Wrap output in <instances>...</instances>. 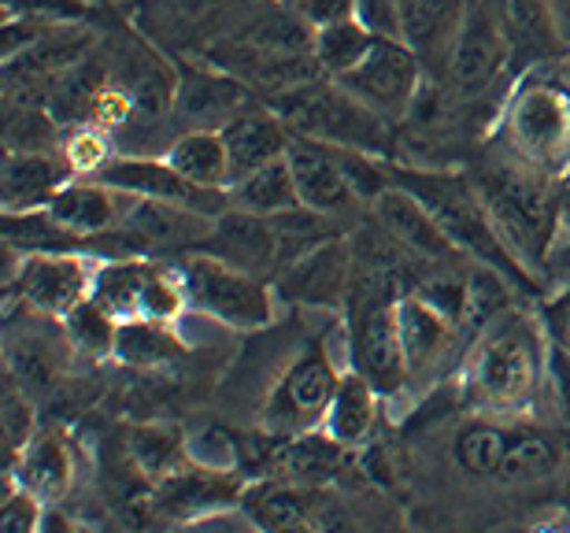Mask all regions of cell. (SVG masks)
Returning <instances> with one entry per match:
<instances>
[{
	"label": "cell",
	"mask_w": 570,
	"mask_h": 533,
	"mask_svg": "<svg viewBox=\"0 0 570 533\" xmlns=\"http://www.w3.org/2000/svg\"><path fill=\"white\" fill-rule=\"evenodd\" d=\"M97 267L100 264L82 253H27L22 267H16L11 289L33 315L63 319L78 300L94 293Z\"/></svg>",
	"instance_id": "obj_10"
},
{
	"label": "cell",
	"mask_w": 570,
	"mask_h": 533,
	"mask_svg": "<svg viewBox=\"0 0 570 533\" xmlns=\"http://www.w3.org/2000/svg\"><path fill=\"white\" fill-rule=\"evenodd\" d=\"M271 463H275V474H282V478L326 485L345 463V445L330 437L326 430H304V434L278 441L275 452H271Z\"/></svg>",
	"instance_id": "obj_27"
},
{
	"label": "cell",
	"mask_w": 570,
	"mask_h": 533,
	"mask_svg": "<svg viewBox=\"0 0 570 533\" xmlns=\"http://www.w3.org/2000/svg\"><path fill=\"white\" fill-rule=\"evenodd\" d=\"M390 175L396 186L415 193L426 204L433 219L441 223V230L452 237V245L460 248L466 259L482 264L497 275H504L511 286L533 289V278L527 275L522 259L511 253V245L500 237L497 223L489 219L482 197H478L474 181L449 175V171H419V167H393Z\"/></svg>",
	"instance_id": "obj_2"
},
{
	"label": "cell",
	"mask_w": 570,
	"mask_h": 533,
	"mask_svg": "<svg viewBox=\"0 0 570 533\" xmlns=\"http://www.w3.org/2000/svg\"><path fill=\"white\" fill-rule=\"evenodd\" d=\"M271 226H275V237H278V270L289 267L293 259L315 253L318 245L341 237V226H337L334 215L304 208V204H301V208H293V211L271 215Z\"/></svg>",
	"instance_id": "obj_34"
},
{
	"label": "cell",
	"mask_w": 570,
	"mask_h": 533,
	"mask_svg": "<svg viewBox=\"0 0 570 533\" xmlns=\"http://www.w3.org/2000/svg\"><path fill=\"white\" fill-rule=\"evenodd\" d=\"M223 141H226V152H230V178L237 181L259 171V167L282 160V156L289 152L293 130L285 127V119L267 100H248V105L223 127Z\"/></svg>",
	"instance_id": "obj_19"
},
{
	"label": "cell",
	"mask_w": 570,
	"mask_h": 533,
	"mask_svg": "<svg viewBox=\"0 0 570 533\" xmlns=\"http://www.w3.org/2000/svg\"><path fill=\"white\" fill-rule=\"evenodd\" d=\"M63 160L71 164L75 175H97L100 167L111 160L108 141L100 138V130H94V122H82L78 130H71L60 145Z\"/></svg>",
	"instance_id": "obj_41"
},
{
	"label": "cell",
	"mask_w": 570,
	"mask_h": 533,
	"mask_svg": "<svg viewBox=\"0 0 570 533\" xmlns=\"http://www.w3.org/2000/svg\"><path fill=\"white\" fill-rule=\"evenodd\" d=\"M508 437H511V426L489 423V418L463 423L452 445L460 471H466L471 478H493L500 467V456H504V448H508Z\"/></svg>",
	"instance_id": "obj_36"
},
{
	"label": "cell",
	"mask_w": 570,
	"mask_h": 533,
	"mask_svg": "<svg viewBox=\"0 0 570 533\" xmlns=\"http://www.w3.org/2000/svg\"><path fill=\"white\" fill-rule=\"evenodd\" d=\"M497 4L511 49V71L563 63L567 33L552 0H497Z\"/></svg>",
	"instance_id": "obj_18"
},
{
	"label": "cell",
	"mask_w": 570,
	"mask_h": 533,
	"mask_svg": "<svg viewBox=\"0 0 570 533\" xmlns=\"http://www.w3.org/2000/svg\"><path fill=\"white\" fill-rule=\"evenodd\" d=\"M178 275L186 286L189 308H197L212 319H219L230 330H259L275 319V286L267 278L248 275L242 267H230L208 253H193L178 259Z\"/></svg>",
	"instance_id": "obj_6"
},
{
	"label": "cell",
	"mask_w": 570,
	"mask_h": 533,
	"mask_svg": "<svg viewBox=\"0 0 570 533\" xmlns=\"http://www.w3.org/2000/svg\"><path fill=\"white\" fill-rule=\"evenodd\" d=\"M352 270H356V256H352V241L345 234L334 241L318 245L315 253L293 259L282 267L271 286L282 300L289 304H312V308H341L348 304L352 293Z\"/></svg>",
	"instance_id": "obj_13"
},
{
	"label": "cell",
	"mask_w": 570,
	"mask_h": 533,
	"mask_svg": "<svg viewBox=\"0 0 570 533\" xmlns=\"http://www.w3.org/2000/svg\"><path fill=\"white\" fill-rule=\"evenodd\" d=\"M63 359L56 356V342L41 334H19L8 342V374L16 378L27 393H45L52 389L56 374H60Z\"/></svg>",
	"instance_id": "obj_37"
},
{
	"label": "cell",
	"mask_w": 570,
	"mask_h": 533,
	"mask_svg": "<svg viewBox=\"0 0 570 533\" xmlns=\"http://www.w3.org/2000/svg\"><path fill=\"white\" fill-rule=\"evenodd\" d=\"M500 130L511 156L544 175H560L570 164V89L533 75L511 93Z\"/></svg>",
	"instance_id": "obj_5"
},
{
	"label": "cell",
	"mask_w": 570,
	"mask_h": 533,
	"mask_svg": "<svg viewBox=\"0 0 570 533\" xmlns=\"http://www.w3.org/2000/svg\"><path fill=\"white\" fill-rule=\"evenodd\" d=\"M285 4L301 8L307 19L315 22H330V19H345L352 16V0H285Z\"/></svg>",
	"instance_id": "obj_44"
},
{
	"label": "cell",
	"mask_w": 570,
	"mask_h": 533,
	"mask_svg": "<svg viewBox=\"0 0 570 533\" xmlns=\"http://www.w3.org/2000/svg\"><path fill=\"white\" fill-rule=\"evenodd\" d=\"M119 226L122 230H130L134 237H141L148 248H156V245H200L204 237L212 234L215 219L204 211L181 208V204L130 197L127 193Z\"/></svg>",
	"instance_id": "obj_21"
},
{
	"label": "cell",
	"mask_w": 570,
	"mask_h": 533,
	"mask_svg": "<svg viewBox=\"0 0 570 533\" xmlns=\"http://www.w3.org/2000/svg\"><path fill=\"white\" fill-rule=\"evenodd\" d=\"M396 4H401V38L423 56V63H449L466 0H396Z\"/></svg>",
	"instance_id": "obj_25"
},
{
	"label": "cell",
	"mask_w": 570,
	"mask_h": 533,
	"mask_svg": "<svg viewBox=\"0 0 570 533\" xmlns=\"http://www.w3.org/2000/svg\"><path fill=\"white\" fill-rule=\"evenodd\" d=\"M352 371H360L382 396H396L412 382L407 371L396 304H374V308L352 312Z\"/></svg>",
	"instance_id": "obj_12"
},
{
	"label": "cell",
	"mask_w": 570,
	"mask_h": 533,
	"mask_svg": "<svg viewBox=\"0 0 570 533\" xmlns=\"http://www.w3.org/2000/svg\"><path fill=\"white\" fill-rule=\"evenodd\" d=\"M549 326H552L556 342H560L563 348H570V293L560 304H552L549 308Z\"/></svg>",
	"instance_id": "obj_45"
},
{
	"label": "cell",
	"mask_w": 570,
	"mask_h": 533,
	"mask_svg": "<svg viewBox=\"0 0 570 533\" xmlns=\"http://www.w3.org/2000/svg\"><path fill=\"white\" fill-rule=\"evenodd\" d=\"M396 323H401V342H404L412 382L430 374L444 356H449L452 337L460 330L449 315L438 312L433 304H426L419 293H404V297L396 300Z\"/></svg>",
	"instance_id": "obj_23"
},
{
	"label": "cell",
	"mask_w": 570,
	"mask_h": 533,
	"mask_svg": "<svg viewBox=\"0 0 570 533\" xmlns=\"http://www.w3.org/2000/svg\"><path fill=\"white\" fill-rule=\"evenodd\" d=\"M167 164L200 189H230V152L223 130H181L167 149Z\"/></svg>",
	"instance_id": "obj_29"
},
{
	"label": "cell",
	"mask_w": 570,
	"mask_h": 533,
	"mask_svg": "<svg viewBox=\"0 0 570 533\" xmlns=\"http://www.w3.org/2000/svg\"><path fill=\"white\" fill-rule=\"evenodd\" d=\"M63 330H67V345L78 348L89 359L111 356L116 353V334H119V315H111L97 297L78 300L71 312L63 315Z\"/></svg>",
	"instance_id": "obj_35"
},
{
	"label": "cell",
	"mask_w": 570,
	"mask_h": 533,
	"mask_svg": "<svg viewBox=\"0 0 570 533\" xmlns=\"http://www.w3.org/2000/svg\"><path fill=\"white\" fill-rule=\"evenodd\" d=\"M94 4H100V0H94Z\"/></svg>",
	"instance_id": "obj_47"
},
{
	"label": "cell",
	"mask_w": 570,
	"mask_h": 533,
	"mask_svg": "<svg viewBox=\"0 0 570 533\" xmlns=\"http://www.w3.org/2000/svg\"><path fill=\"white\" fill-rule=\"evenodd\" d=\"M352 16L367 22L382 38H401V4L396 0H352Z\"/></svg>",
	"instance_id": "obj_43"
},
{
	"label": "cell",
	"mask_w": 570,
	"mask_h": 533,
	"mask_svg": "<svg viewBox=\"0 0 570 533\" xmlns=\"http://www.w3.org/2000/svg\"><path fill=\"white\" fill-rule=\"evenodd\" d=\"M560 211H563V223H570V171L560 181Z\"/></svg>",
	"instance_id": "obj_46"
},
{
	"label": "cell",
	"mask_w": 570,
	"mask_h": 533,
	"mask_svg": "<svg viewBox=\"0 0 570 533\" xmlns=\"http://www.w3.org/2000/svg\"><path fill=\"white\" fill-rule=\"evenodd\" d=\"M285 160H289V167H293V181H296V193H301L304 208L334 215V219L367 208V204L360 200V193L352 189V181L345 175V164H341L337 145H326V141L293 134Z\"/></svg>",
	"instance_id": "obj_14"
},
{
	"label": "cell",
	"mask_w": 570,
	"mask_h": 533,
	"mask_svg": "<svg viewBox=\"0 0 570 533\" xmlns=\"http://www.w3.org/2000/svg\"><path fill=\"white\" fill-rule=\"evenodd\" d=\"M200 253L230 267H242L256 278H275L278 275V237L275 226L264 215H253L245 208H226L215 215L212 234L197 245Z\"/></svg>",
	"instance_id": "obj_16"
},
{
	"label": "cell",
	"mask_w": 570,
	"mask_h": 533,
	"mask_svg": "<svg viewBox=\"0 0 570 533\" xmlns=\"http://www.w3.org/2000/svg\"><path fill=\"white\" fill-rule=\"evenodd\" d=\"M511 67V49L504 38L497 0H471L460 22V33L449 52V86L460 100H478L489 93Z\"/></svg>",
	"instance_id": "obj_9"
},
{
	"label": "cell",
	"mask_w": 570,
	"mask_h": 533,
	"mask_svg": "<svg viewBox=\"0 0 570 533\" xmlns=\"http://www.w3.org/2000/svg\"><path fill=\"white\" fill-rule=\"evenodd\" d=\"M337 82L379 116L401 122L412 116L423 93V56L404 38H379L374 49Z\"/></svg>",
	"instance_id": "obj_7"
},
{
	"label": "cell",
	"mask_w": 570,
	"mask_h": 533,
	"mask_svg": "<svg viewBox=\"0 0 570 533\" xmlns=\"http://www.w3.org/2000/svg\"><path fill=\"white\" fill-rule=\"evenodd\" d=\"M122 200H127V193L105 186L100 178L67 181V186L49 200V215L60 226H67L71 234L94 241V237L116 230V226H119Z\"/></svg>",
	"instance_id": "obj_24"
},
{
	"label": "cell",
	"mask_w": 570,
	"mask_h": 533,
	"mask_svg": "<svg viewBox=\"0 0 570 533\" xmlns=\"http://www.w3.org/2000/svg\"><path fill=\"white\" fill-rule=\"evenodd\" d=\"M379 389L363 378L360 371H345L341 374V385L330 401V412L323 418V430L334 441H341L345 448H356L367 441L374 430V418H379Z\"/></svg>",
	"instance_id": "obj_28"
},
{
	"label": "cell",
	"mask_w": 570,
	"mask_h": 533,
	"mask_svg": "<svg viewBox=\"0 0 570 533\" xmlns=\"http://www.w3.org/2000/svg\"><path fill=\"white\" fill-rule=\"evenodd\" d=\"M237 504H242L245 523L259 530H312L334 523V519H326L330 496L323 493V485L293 482L282 474L245 485Z\"/></svg>",
	"instance_id": "obj_15"
},
{
	"label": "cell",
	"mask_w": 570,
	"mask_h": 533,
	"mask_svg": "<svg viewBox=\"0 0 570 533\" xmlns=\"http://www.w3.org/2000/svg\"><path fill=\"white\" fill-rule=\"evenodd\" d=\"M541 334L527 315H504L489 323L466 359V401L485 412L527 404L541 382Z\"/></svg>",
	"instance_id": "obj_3"
},
{
	"label": "cell",
	"mask_w": 570,
	"mask_h": 533,
	"mask_svg": "<svg viewBox=\"0 0 570 533\" xmlns=\"http://www.w3.org/2000/svg\"><path fill=\"white\" fill-rule=\"evenodd\" d=\"M45 504L41 496H33L30 490H22L16 482V474H8V490H4V507H0V530L4 533H33L45 523Z\"/></svg>",
	"instance_id": "obj_40"
},
{
	"label": "cell",
	"mask_w": 570,
	"mask_h": 533,
	"mask_svg": "<svg viewBox=\"0 0 570 533\" xmlns=\"http://www.w3.org/2000/svg\"><path fill=\"white\" fill-rule=\"evenodd\" d=\"M94 0H4V19H30L45 27H75L94 19Z\"/></svg>",
	"instance_id": "obj_39"
},
{
	"label": "cell",
	"mask_w": 570,
	"mask_h": 533,
	"mask_svg": "<svg viewBox=\"0 0 570 533\" xmlns=\"http://www.w3.org/2000/svg\"><path fill=\"white\" fill-rule=\"evenodd\" d=\"M4 437H8L11 456L27 448L33 437V401L11 374H8V389H4Z\"/></svg>",
	"instance_id": "obj_42"
},
{
	"label": "cell",
	"mask_w": 570,
	"mask_h": 533,
	"mask_svg": "<svg viewBox=\"0 0 570 533\" xmlns=\"http://www.w3.org/2000/svg\"><path fill=\"white\" fill-rule=\"evenodd\" d=\"M560 463H563V448L556 437L541 434V430H511L508 448H504V456H500L493 482H500V485L544 482L560 471Z\"/></svg>",
	"instance_id": "obj_30"
},
{
	"label": "cell",
	"mask_w": 570,
	"mask_h": 533,
	"mask_svg": "<svg viewBox=\"0 0 570 533\" xmlns=\"http://www.w3.org/2000/svg\"><path fill=\"white\" fill-rule=\"evenodd\" d=\"M242 482L230 478V471H200V467H181L167 478H159L156 493H153V507L164 519H197L212 507H223V504H237L242 501Z\"/></svg>",
	"instance_id": "obj_20"
},
{
	"label": "cell",
	"mask_w": 570,
	"mask_h": 533,
	"mask_svg": "<svg viewBox=\"0 0 570 533\" xmlns=\"http://www.w3.org/2000/svg\"><path fill=\"white\" fill-rule=\"evenodd\" d=\"M130 456L145 474H153V478H167V474L181 471L193 460L189 445L181 441V434H175V430H164V426L134 430V434H130Z\"/></svg>",
	"instance_id": "obj_38"
},
{
	"label": "cell",
	"mask_w": 570,
	"mask_h": 533,
	"mask_svg": "<svg viewBox=\"0 0 570 533\" xmlns=\"http://www.w3.org/2000/svg\"><path fill=\"white\" fill-rule=\"evenodd\" d=\"M116 356L119 363L127 367H167L186 356V345L181 337L170 330V323H159V319H122L119 323V334H116Z\"/></svg>",
	"instance_id": "obj_33"
},
{
	"label": "cell",
	"mask_w": 570,
	"mask_h": 533,
	"mask_svg": "<svg viewBox=\"0 0 570 533\" xmlns=\"http://www.w3.org/2000/svg\"><path fill=\"white\" fill-rule=\"evenodd\" d=\"M285 119V127L301 138H315L341 149H360L382 156L393 141V122L374 108L352 97L337 78H312V82L285 89L267 100Z\"/></svg>",
	"instance_id": "obj_4"
},
{
	"label": "cell",
	"mask_w": 570,
	"mask_h": 533,
	"mask_svg": "<svg viewBox=\"0 0 570 533\" xmlns=\"http://www.w3.org/2000/svg\"><path fill=\"white\" fill-rule=\"evenodd\" d=\"M552 175L522 164L519 156H504L471 175L489 219L497 223L500 237L511 245L522 264L541 267L560 230V186L552 189Z\"/></svg>",
	"instance_id": "obj_1"
},
{
	"label": "cell",
	"mask_w": 570,
	"mask_h": 533,
	"mask_svg": "<svg viewBox=\"0 0 570 533\" xmlns=\"http://www.w3.org/2000/svg\"><path fill=\"white\" fill-rule=\"evenodd\" d=\"M382 33H374L367 22H360L356 16L345 19H330L315 27V63L326 78H341L356 67L363 56L374 49Z\"/></svg>",
	"instance_id": "obj_32"
},
{
	"label": "cell",
	"mask_w": 570,
	"mask_h": 533,
	"mask_svg": "<svg viewBox=\"0 0 570 533\" xmlns=\"http://www.w3.org/2000/svg\"><path fill=\"white\" fill-rule=\"evenodd\" d=\"M71 164L63 152H8L4 160V181H0V197L4 211H33L49 208V200L67 186Z\"/></svg>",
	"instance_id": "obj_22"
},
{
	"label": "cell",
	"mask_w": 570,
	"mask_h": 533,
	"mask_svg": "<svg viewBox=\"0 0 570 533\" xmlns=\"http://www.w3.org/2000/svg\"><path fill=\"white\" fill-rule=\"evenodd\" d=\"M11 474L22 490L41 496L45 504H56L75 482V456L71 445L60 434H38L30 445L11 456Z\"/></svg>",
	"instance_id": "obj_26"
},
{
	"label": "cell",
	"mask_w": 570,
	"mask_h": 533,
	"mask_svg": "<svg viewBox=\"0 0 570 533\" xmlns=\"http://www.w3.org/2000/svg\"><path fill=\"white\" fill-rule=\"evenodd\" d=\"M337 385L341 371L334 367L330 353L323 345H307L275 382V393L264 407V426L275 437H293L323 426Z\"/></svg>",
	"instance_id": "obj_8"
},
{
	"label": "cell",
	"mask_w": 570,
	"mask_h": 533,
	"mask_svg": "<svg viewBox=\"0 0 570 533\" xmlns=\"http://www.w3.org/2000/svg\"><path fill=\"white\" fill-rule=\"evenodd\" d=\"M367 208H371V223L390 234L393 241L423 267L474 264V259H466L460 248L452 245V237L441 230V223L433 219L426 204L419 200L415 193H407L404 186H396V181L382 197H374Z\"/></svg>",
	"instance_id": "obj_11"
},
{
	"label": "cell",
	"mask_w": 570,
	"mask_h": 533,
	"mask_svg": "<svg viewBox=\"0 0 570 533\" xmlns=\"http://www.w3.org/2000/svg\"><path fill=\"white\" fill-rule=\"evenodd\" d=\"M230 208H245L253 215H282V211H293L301 208V193H296V181H293V167L289 160H275L259 171L237 178L230 186Z\"/></svg>",
	"instance_id": "obj_31"
},
{
	"label": "cell",
	"mask_w": 570,
	"mask_h": 533,
	"mask_svg": "<svg viewBox=\"0 0 570 533\" xmlns=\"http://www.w3.org/2000/svg\"><path fill=\"white\" fill-rule=\"evenodd\" d=\"M248 100V86L223 67H181L175 119L186 122V130H223Z\"/></svg>",
	"instance_id": "obj_17"
}]
</instances>
